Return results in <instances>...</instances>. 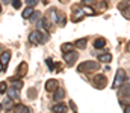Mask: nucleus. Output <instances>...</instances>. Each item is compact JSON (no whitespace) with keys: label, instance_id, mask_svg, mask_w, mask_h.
Returning a JSON list of instances; mask_svg holds the SVG:
<instances>
[{"label":"nucleus","instance_id":"obj_38","mask_svg":"<svg viewBox=\"0 0 130 113\" xmlns=\"http://www.w3.org/2000/svg\"><path fill=\"white\" fill-rule=\"evenodd\" d=\"M2 2H5V3H8V2H9V0H2Z\"/></svg>","mask_w":130,"mask_h":113},{"label":"nucleus","instance_id":"obj_36","mask_svg":"<svg viewBox=\"0 0 130 113\" xmlns=\"http://www.w3.org/2000/svg\"><path fill=\"white\" fill-rule=\"evenodd\" d=\"M127 51L130 53V41H129V44H127Z\"/></svg>","mask_w":130,"mask_h":113},{"label":"nucleus","instance_id":"obj_10","mask_svg":"<svg viewBox=\"0 0 130 113\" xmlns=\"http://www.w3.org/2000/svg\"><path fill=\"white\" fill-rule=\"evenodd\" d=\"M52 110H53V113H67L68 107H67V104H64V103H59V104H55L52 107Z\"/></svg>","mask_w":130,"mask_h":113},{"label":"nucleus","instance_id":"obj_9","mask_svg":"<svg viewBox=\"0 0 130 113\" xmlns=\"http://www.w3.org/2000/svg\"><path fill=\"white\" fill-rule=\"evenodd\" d=\"M58 89V80H47V83H45V91L47 92H55Z\"/></svg>","mask_w":130,"mask_h":113},{"label":"nucleus","instance_id":"obj_22","mask_svg":"<svg viewBox=\"0 0 130 113\" xmlns=\"http://www.w3.org/2000/svg\"><path fill=\"white\" fill-rule=\"evenodd\" d=\"M39 18H41V12H35V11H33V14L29 17V21H30V23H36Z\"/></svg>","mask_w":130,"mask_h":113},{"label":"nucleus","instance_id":"obj_39","mask_svg":"<svg viewBox=\"0 0 130 113\" xmlns=\"http://www.w3.org/2000/svg\"><path fill=\"white\" fill-rule=\"evenodd\" d=\"M0 14H2V5H0Z\"/></svg>","mask_w":130,"mask_h":113},{"label":"nucleus","instance_id":"obj_1","mask_svg":"<svg viewBox=\"0 0 130 113\" xmlns=\"http://www.w3.org/2000/svg\"><path fill=\"white\" fill-rule=\"evenodd\" d=\"M100 68L98 62H94V60H86L83 63H80L77 66V71L79 73H92V71H97Z\"/></svg>","mask_w":130,"mask_h":113},{"label":"nucleus","instance_id":"obj_29","mask_svg":"<svg viewBox=\"0 0 130 113\" xmlns=\"http://www.w3.org/2000/svg\"><path fill=\"white\" fill-rule=\"evenodd\" d=\"M12 6H14L15 9L21 8V0H12Z\"/></svg>","mask_w":130,"mask_h":113},{"label":"nucleus","instance_id":"obj_11","mask_svg":"<svg viewBox=\"0 0 130 113\" xmlns=\"http://www.w3.org/2000/svg\"><path fill=\"white\" fill-rule=\"evenodd\" d=\"M9 60H11V53H9V51H5V53H2V54H0V62L3 63L5 70H6L8 63H9Z\"/></svg>","mask_w":130,"mask_h":113},{"label":"nucleus","instance_id":"obj_23","mask_svg":"<svg viewBox=\"0 0 130 113\" xmlns=\"http://www.w3.org/2000/svg\"><path fill=\"white\" fill-rule=\"evenodd\" d=\"M61 50H62V53L71 51V50H73V44H62V45H61Z\"/></svg>","mask_w":130,"mask_h":113},{"label":"nucleus","instance_id":"obj_27","mask_svg":"<svg viewBox=\"0 0 130 113\" xmlns=\"http://www.w3.org/2000/svg\"><path fill=\"white\" fill-rule=\"evenodd\" d=\"M58 24H59V26H65V24H67V17H65V15H61V17L58 18Z\"/></svg>","mask_w":130,"mask_h":113},{"label":"nucleus","instance_id":"obj_31","mask_svg":"<svg viewBox=\"0 0 130 113\" xmlns=\"http://www.w3.org/2000/svg\"><path fill=\"white\" fill-rule=\"evenodd\" d=\"M47 65H48V70H52V71L55 70V68H53V66H55V63L52 62V59H47Z\"/></svg>","mask_w":130,"mask_h":113},{"label":"nucleus","instance_id":"obj_25","mask_svg":"<svg viewBox=\"0 0 130 113\" xmlns=\"http://www.w3.org/2000/svg\"><path fill=\"white\" fill-rule=\"evenodd\" d=\"M95 3H97L95 0H82V5L83 6H88V8H94Z\"/></svg>","mask_w":130,"mask_h":113},{"label":"nucleus","instance_id":"obj_32","mask_svg":"<svg viewBox=\"0 0 130 113\" xmlns=\"http://www.w3.org/2000/svg\"><path fill=\"white\" fill-rule=\"evenodd\" d=\"M29 92H30V94H27V95H29V97H30V98H35V97H36V94H35V89H30V91H29Z\"/></svg>","mask_w":130,"mask_h":113},{"label":"nucleus","instance_id":"obj_20","mask_svg":"<svg viewBox=\"0 0 130 113\" xmlns=\"http://www.w3.org/2000/svg\"><path fill=\"white\" fill-rule=\"evenodd\" d=\"M32 14H33V8H32V6H27V8L23 11V14H21V15H23V18H24V20H27Z\"/></svg>","mask_w":130,"mask_h":113},{"label":"nucleus","instance_id":"obj_15","mask_svg":"<svg viewBox=\"0 0 130 113\" xmlns=\"http://www.w3.org/2000/svg\"><path fill=\"white\" fill-rule=\"evenodd\" d=\"M123 97H130V83H124L121 86V92H120Z\"/></svg>","mask_w":130,"mask_h":113},{"label":"nucleus","instance_id":"obj_12","mask_svg":"<svg viewBox=\"0 0 130 113\" xmlns=\"http://www.w3.org/2000/svg\"><path fill=\"white\" fill-rule=\"evenodd\" d=\"M47 15H48V20H50L52 23H58V18H59V14H58V11H56V9H48V12H47Z\"/></svg>","mask_w":130,"mask_h":113},{"label":"nucleus","instance_id":"obj_19","mask_svg":"<svg viewBox=\"0 0 130 113\" xmlns=\"http://www.w3.org/2000/svg\"><path fill=\"white\" fill-rule=\"evenodd\" d=\"M86 42H88V39H86V38H82V39H77V41L74 42V45H76L77 48H85V47H86Z\"/></svg>","mask_w":130,"mask_h":113},{"label":"nucleus","instance_id":"obj_30","mask_svg":"<svg viewBox=\"0 0 130 113\" xmlns=\"http://www.w3.org/2000/svg\"><path fill=\"white\" fill-rule=\"evenodd\" d=\"M38 2L39 0H26V3H27V6H35V5H38Z\"/></svg>","mask_w":130,"mask_h":113},{"label":"nucleus","instance_id":"obj_18","mask_svg":"<svg viewBox=\"0 0 130 113\" xmlns=\"http://www.w3.org/2000/svg\"><path fill=\"white\" fill-rule=\"evenodd\" d=\"M106 45V39L104 38H97L95 41H94V47L95 48H103Z\"/></svg>","mask_w":130,"mask_h":113},{"label":"nucleus","instance_id":"obj_33","mask_svg":"<svg viewBox=\"0 0 130 113\" xmlns=\"http://www.w3.org/2000/svg\"><path fill=\"white\" fill-rule=\"evenodd\" d=\"M124 113H130V106H126L124 107Z\"/></svg>","mask_w":130,"mask_h":113},{"label":"nucleus","instance_id":"obj_34","mask_svg":"<svg viewBox=\"0 0 130 113\" xmlns=\"http://www.w3.org/2000/svg\"><path fill=\"white\" fill-rule=\"evenodd\" d=\"M3 70H5V66H3V63H2V62H0V73H2V71H3Z\"/></svg>","mask_w":130,"mask_h":113},{"label":"nucleus","instance_id":"obj_14","mask_svg":"<svg viewBox=\"0 0 130 113\" xmlns=\"http://www.w3.org/2000/svg\"><path fill=\"white\" fill-rule=\"evenodd\" d=\"M98 60H100V62H104V63H109V62L112 60V54H110V53H103V54L98 56Z\"/></svg>","mask_w":130,"mask_h":113},{"label":"nucleus","instance_id":"obj_4","mask_svg":"<svg viewBox=\"0 0 130 113\" xmlns=\"http://www.w3.org/2000/svg\"><path fill=\"white\" fill-rule=\"evenodd\" d=\"M86 15V11L83 9V8H80V6H77V5H74L73 6V21H80L83 17Z\"/></svg>","mask_w":130,"mask_h":113},{"label":"nucleus","instance_id":"obj_26","mask_svg":"<svg viewBox=\"0 0 130 113\" xmlns=\"http://www.w3.org/2000/svg\"><path fill=\"white\" fill-rule=\"evenodd\" d=\"M9 80H12V86H14V87H17V89H21V87H23V81H20V80L17 81L15 78H9Z\"/></svg>","mask_w":130,"mask_h":113},{"label":"nucleus","instance_id":"obj_37","mask_svg":"<svg viewBox=\"0 0 130 113\" xmlns=\"http://www.w3.org/2000/svg\"><path fill=\"white\" fill-rule=\"evenodd\" d=\"M2 109H3V104H0V112H2Z\"/></svg>","mask_w":130,"mask_h":113},{"label":"nucleus","instance_id":"obj_21","mask_svg":"<svg viewBox=\"0 0 130 113\" xmlns=\"http://www.w3.org/2000/svg\"><path fill=\"white\" fill-rule=\"evenodd\" d=\"M121 11V14H123V17L126 18V20H130V5H127V6H124L123 9H120Z\"/></svg>","mask_w":130,"mask_h":113},{"label":"nucleus","instance_id":"obj_8","mask_svg":"<svg viewBox=\"0 0 130 113\" xmlns=\"http://www.w3.org/2000/svg\"><path fill=\"white\" fill-rule=\"evenodd\" d=\"M27 73V63L26 62H21L20 65H18V68H17V71H15V75L20 78V77H23V75H26Z\"/></svg>","mask_w":130,"mask_h":113},{"label":"nucleus","instance_id":"obj_17","mask_svg":"<svg viewBox=\"0 0 130 113\" xmlns=\"http://www.w3.org/2000/svg\"><path fill=\"white\" fill-rule=\"evenodd\" d=\"M14 112L15 113H29V107H26L24 104H18V106H15Z\"/></svg>","mask_w":130,"mask_h":113},{"label":"nucleus","instance_id":"obj_16","mask_svg":"<svg viewBox=\"0 0 130 113\" xmlns=\"http://www.w3.org/2000/svg\"><path fill=\"white\" fill-rule=\"evenodd\" d=\"M8 97H11L12 100H18V89L14 86L11 89H8Z\"/></svg>","mask_w":130,"mask_h":113},{"label":"nucleus","instance_id":"obj_28","mask_svg":"<svg viewBox=\"0 0 130 113\" xmlns=\"http://www.w3.org/2000/svg\"><path fill=\"white\" fill-rule=\"evenodd\" d=\"M6 91H8V86H6L5 81H2V83H0V94H5Z\"/></svg>","mask_w":130,"mask_h":113},{"label":"nucleus","instance_id":"obj_5","mask_svg":"<svg viewBox=\"0 0 130 113\" xmlns=\"http://www.w3.org/2000/svg\"><path fill=\"white\" fill-rule=\"evenodd\" d=\"M47 41V36H42L41 32H32L29 35V42L36 45V44H41V42H45Z\"/></svg>","mask_w":130,"mask_h":113},{"label":"nucleus","instance_id":"obj_6","mask_svg":"<svg viewBox=\"0 0 130 113\" xmlns=\"http://www.w3.org/2000/svg\"><path fill=\"white\" fill-rule=\"evenodd\" d=\"M77 57H79V54H77L74 50H71V51H68V53H64V60H65L67 65H74L76 60H77Z\"/></svg>","mask_w":130,"mask_h":113},{"label":"nucleus","instance_id":"obj_13","mask_svg":"<svg viewBox=\"0 0 130 113\" xmlns=\"http://www.w3.org/2000/svg\"><path fill=\"white\" fill-rule=\"evenodd\" d=\"M64 97H65V91L64 89H59V87H58V89L55 91V94H53V100H55V101H59V100H62Z\"/></svg>","mask_w":130,"mask_h":113},{"label":"nucleus","instance_id":"obj_3","mask_svg":"<svg viewBox=\"0 0 130 113\" xmlns=\"http://www.w3.org/2000/svg\"><path fill=\"white\" fill-rule=\"evenodd\" d=\"M92 84H94L97 89H104L106 84H107V78H106V75L97 74L94 78H92Z\"/></svg>","mask_w":130,"mask_h":113},{"label":"nucleus","instance_id":"obj_7","mask_svg":"<svg viewBox=\"0 0 130 113\" xmlns=\"http://www.w3.org/2000/svg\"><path fill=\"white\" fill-rule=\"evenodd\" d=\"M38 29L41 32H50L52 30V21L48 18H41V21H38Z\"/></svg>","mask_w":130,"mask_h":113},{"label":"nucleus","instance_id":"obj_24","mask_svg":"<svg viewBox=\"0 0 130 113\" xmlns=\"http://www.w3.org/2000/svg\"><path fill=\"white\" fill-rule=\"evenodd\" d=\"M3 107H5V109H11V107H12V98H11V97H8V98L3 101Z\"/></svg>","mask_w":130,"mask_h":113},{"label":"nucleus","instance_id":"obj_2","mask_svg":"<svg viewBox=\"0 0 130 113\" xmlns=\"http://www.w3.org/2000/svg\"><path fill=\"white\" fill-rule=\"evenodd\" d=\"M126 80H127V73H126L123 68L117 70V75H115V80H113V84H112V87H113V89H118V87H121V86L126 83Z\"/></svg>","mask_w":130,"mask_h":113},{"label":"nucleus","instance_id":"obj_35","mask_svg":"<svg viewBox=\"0 0 130 113\" xmlns=\"http://www.w3.org/2000/svg\"><path fill=\"white\" fill-rule=\"evenodd\" d=\"M59 2H61V3H68L70 0H59Z\"/></svg>","mask_w":130,"mask_h":113}]
</instances>
